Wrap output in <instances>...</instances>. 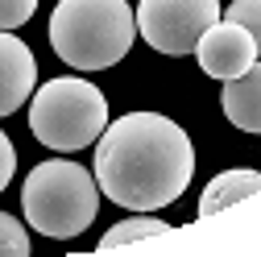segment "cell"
<instances>
[{
	"label": "cell",
	"instance_id": "2",
	"mask_svg": "<svg viewBox=\"0 0 261 257\" xmlns=\"http://www.w3.org/2000/svg\"><path fill=\"white\" fill-rule=\"evenodd\" d=\"M137 17L124 0H58L50 13V46L75 71H108L133 50Z\"/></svg>",
	"mask_w": 261,
	"mask_h": 257
},
{
	"label": "cell",
	"instance_id": "10",
	"mask_svg": "<svg viewBox=\"0 0 261 257\" xmlns=\"http://www.w3.org/2000/svg\"><path fill=\"white\" fill-rule=\"evenodd\" d=\"M162 233H170V224H166V220H158V216H133V220L112 224V228L100 237V249H116V245L141 241V237H162Z\"/></svg>",
	"mask_w": 261,
	"mask_h": 257
},
{
	"label": "cell",
	"instance_id": "1",
	"mask_svg": "<svg viewBox=\"0 0 261 257\" xmlns=\"http://www.w3.org/2000/svg\"><path fill=\"white\" fill-rule=\"evenodd\" d=\"M195 178V145L187 128L162 112H124L95 141L100 195L128 212L170 208Z\"/></svg>",
	"mask_w": 261,
	"mask_h": 257
},
{
	"label": "cell",
	"instance_id": "3",
	"mask_svg": "<svg viewBox=\"0 0 261 257\" xmlns=\"http://www.w3.org/2000/svg\"><path fill=\"white\" fill-rule=\"evenodd\" d=\"M21 212L34 233L71 241L87 233V224L100 212V183L71 158H50L29 170L21 187Z\"/></svg>",
	"mask_w": 261,
	"mask_h": 257
},
{
	"label": "cell",
	"instance_id": "12",
	"mask_svg": "<svg viewBox=\"0 0 261 257\" xmlns=\"http://www.w3.org/2000/svg\"><path fill=\"white\" fill-rule=\"evenodd\" d=\"M0 253H29V233H25V224L9 212H0Z\"/></svg>",
	"mask_w": 261,
	"mask_h": 257
},
{
	"label": "cell",
	"instance_id": "8",
	"mask_svg": "<svg viewBox=\"0 0 261 257\" xmlns=\"http://www.w3.org/2000/svg\"><path fill=\"white\" fill-rule=\"evenodd\" d=\"M220 108L241 133H261V62H253L245 75L224 83Z\"/></svg>",
	"mask_w": 261,
	"mask_h": 257
},
{
	"label": "cell",
	"instance_id": "9",
	"mask_svg": "<svg viewBox=\"0 0 261 257\" xmlns=\"http://www.w3.org/2000/svg\"><path fill=\"white\" fill-rule=\"evenodd\" d=\"M261 191V170H224L216 174L207 187H203V195H199V216H216L224 208H232L249 195H257Z\"/></svg>",
	"mask_w": 261,
	"mask_h": 257
},
{
	"label": "cell",
	"instance_id": "11",
	"mask_svg": "<svg viewBox=\"0 0 261 257\" xmlns=\"http://www.w3.org/2000/svg\"><path fill=\"white\" fill-rule=\"evenodd\" d=\"M224 17L237 21V25H245L249 34H253V42H257V54H261V0H232Z\"/></svg>",
	"mask_w": 261,
	"mask_h": 257
},
{
	"label": "cell",
	"instance_id": "13",
	"mask_svg": "<svg viewBox=\"0 0 261 257\" xmlns=\"http://www.w3.org/2000/svg\"><path fill=\"white\" fill-rule=\"evenodd\" d=\"M38 13V0H0V29H21Z\"/></svg>",
	"mask_w": 261,
	"mask_h": 257
},
{
	"label": "cell",
	"instance_id": "14",
	"mask_svg": "<svg viewBox=\"0 0 261 257\" xmlns=\"http://www.w3.org/2000/svg\"><path fill=\"white\" fill-rule=\"evenodd\" d=\"M13 174H17V149H13L9 133L0 128V191H5V187L13 183Z\"/></svg>",
	"mask_w": 261,
	"mask_h": 257
},
{
	"label": "cell",
	"instance_id": "4",
	"mask_svg": "<svg viewBox=\"0 0 261 257\" xmlns=\"http://www.w3.org/2000/svg\"><path fill=\"white\" fill-rule=\"evenodd\" d=\"M104 124H108L104 91L79 75L50 79L29 95V133L46 149H58V153L87 149L100 141Z\"/></svg>",
	"mask_w": 261,
	"mask_h": 257
},
{
	"label": "cell",
	"instance_id": "6",
	"mask_svg": "<svg viewBox=\"0 0 261 257\" xmlns=\"http://www.w3.org/2000/svg\"><path fill=\"white\" fill-rule=\"evenodd\" d=\"M195 58H199L203 75H212V79L228 83V79L245 75L261 54H257V42H253L249 29L224 17V21H216V25H207V29H203V38L195 42Z\"/></svg>",
	"mask_w": 261,
	"mask_h": 257
},
{
	"label": "cell",
	"instance_id": "7",
	"mask_svg": "<svg viewBox=\"0 0 261 257\" xmlns=\"http://www.w3.org/2000/svg\"><path fill=\"white\" fill-rule=\"evenodd\" d=\"M38 87V58L13 29H0V116H13Z\"/></svg>",
	"mask_w": 261,
	"mask_h": 257
},
{
	"label": "cell",
	"instance_id": "5",
	"mask_svg": "<svg viewBox=\"0 0 261 257\" xmlns=\"http://www.w3.org/2000/svg\"><path fill=\"white\" fill-rule=\"evenodd\" d=\"M137 34L158 54H195L203 29L220 21V0H141L137 5Z\"/></svg>",
	"mask_w": 261,
	"mask_h": 257
}]
</instances>
